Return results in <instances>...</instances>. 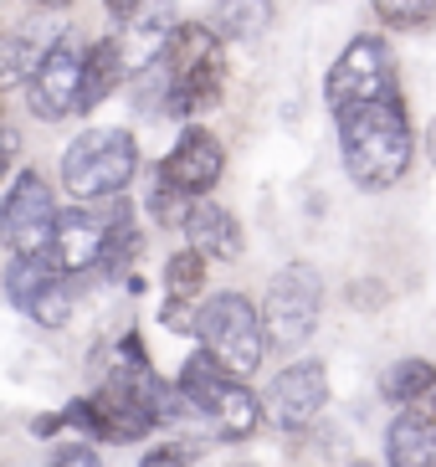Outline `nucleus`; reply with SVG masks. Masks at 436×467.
Returning a JSON list of instances; mask_svg holds the SVG:
<instances>
[{
	"label": "nucleus",
	"mask_w": 436,
	"mask_h": 467,
	"mask_svg": "<svg viewBox=\"0 0 436 467\" xmlns=\"http://www.w3.org/2000/svg\"><path fill=\"white\" fill-rule=\"evenodd\" d=\"M57 431H67V421H62V411H47L31 421V437H57Z\"/></svg>",
	"instance_id": "28"
},
{
	"label": "nucleus",
	"mask_w": 436,
	"mask_h": 467,
	"mask_svg": "<svg viewBox=\"0 0 436 467\" xmlns=\"http://www.w3.org/2000/svg\"><path fill=\"white\" fill-rule=\"evenodd\" d=\"M375 16L390 31H421L436 16V0H375Z\"/></svg>",
	"instance_id": "23"
},
{
	"label": "nucleus",
	"mask_w": 436,
	"mask_h": 467,
	"mask_svg": "<svg viewBox=\"0 0 436 467\" xmlns=\"http://www.w3.org/2000/svg\"><path fill=\"white\" fill-rule=\"evenodd\" d=\"M144 211H150L160 226H170V232H180L185 226V211H191V195L180 191V185H170V180L154 170V180H150V201H144Z\"/></svg>",
	"instance_id": "22"
},
{
	"label": "nucleus",
	"mask_w": 436,
	"mask_h": 467,
	"mask_svg": "<svg viewBox=\"0 0 436 467\" xmlns=\"http://www.w3.org/2000/svg\"><path fill=\"white\" fill-rule=\"evenodd\" d=\"M191 334L201 339V349L216 359L226 375L246 380L257 375V365L267 359V339H262V318L252 308L246 293H211V298L195 308Z\"/></svg>",
	"instance_id": "4"
},
{
	"label": "nucleus",
	"mask_w": 436,
	"mask_h": 467,
	"mask_svg": "<svg viewBox=\"0 0 436 467\" xmlns=\"http://www.w3.org/2000/svg\"><path fill=\"white\" fill-rule=\"evenodd\" d=\"M273 26V0H216L211 31L221 42H257Z\"/></svg>",
	"instance_id": "17"
},
{
	"label": "nucleus",
	"mask_w": 436,
	"mask_h": 467,
	"mask_svg": "<svg viewBox=\"0 0 436 467\" xmlns=\"http://www.w3.org/2000/svg\"><path fill=\"white\" fill-rule=\"evenodd\" d=\"M232 467H252V462H232Z\"/></svg>",
	"instance_id": "34"
},
{
	"label": "nucleus",
	"mask_w": 436,
	"mask_h": 467,
	"mask_svg": "<svg viewBox=\"0 0 436 467\" xmlns=\"http://www.w3.org/2000/svg\"><path fill=\"white\" fill-rule=\"evenodd\" d=\"M334 119H339L344 170H349V180L359 191H390V185L406 180L416 139H410L400 88H390L385 98H369V103H349Z\"/></svg>",
	"instance_id": "1"
},
{
	"label": "nucleus",
	"mask_w": 436,
	"mask_h": 467,
	"mask_svg": "<svg viewBox=\"0 0 436 467\" xmlns=\"http://www.w3.org/2000/svg\"><path fill=\"white\" fill-rule=\"evenodd\" d=\"M57 226V191L41 170H21L0 201V247L5 252H47Z\"/></svg>",
	"instance_id": "7"
},
{
	"label": "nucleus",
	"mask_w": 436,
	"mask_h": 467,
	"mask_svg": "<svg viewBox=\"0 0 436 467\" xmlns=\"http://www.w3.org/2000/svg\"><path fill=\"white\" fill-rule=\"evenodd\" d=\"M180 396L191 400V411L201 416L221 441H246L262 426V396L246 380L226 375L216 359L195 349L185 365H180Z\"/></svg>",
	"instance_id": "2"
},
{
	"label": "nucleus",
	"mask_w": 436,
	"mask_h": 467,
	"mask_svg": "<svg viewBox=\"0 0 436 467\" xmlns=\"http://www.w3.org/2000/svg\"><path fill=\"white\" fill-rule=\"evenodd\" d=\"M160 318H164V324H170V329L191 334V324H195V308H191V303H185V298H170V303H164V308H160Z\"/></svg>",
	"instance_id": "26"
},
{
	"label": "nucleus",
	"mask_w": 436,
	"mask_h": 467,
	"mask_svg": "<svg viewBox=\"0 0 436 467\" xmlns=\"http://www.w3.org/2000/svg\"><path fill=\"white\" fill-rule=\"evenodd\" d=\"M41 5H52V11H67V5H78V0H41Z\"/></svg>",
	"instance_id": "30"
},
{
	"label": "nucleus",
	"mask_w": 436,
	"mask_h": 467,
	"mask_svg": "<svg viewBox=\"0 0 436 467\" xmlns=\"http://www.w3.org/2000/svg\"><path fill=\"white\" fill-rule=\"evenodd\" d=\"M221 93H226V57L205 52L201 62H191L185 72H175V83H170V93H164V113L170 119H195V113L216 109Z\"/></svg>",
	"instance_id": "12"
},
{
	"label": "nucleus",
	"mask_w": 436,
	"mask_h": 467,
	"mask_svg": "<svg viewBox=\"0 0 436 467\" xmlns=\"http://www.w3.org/2000/svg\"><path fill=\"white\" fill-rule=\"evenodd\" d=\"M201 462V441H160L139 457V467H195Z\"/></svg>",
	"instance_id": "24"
},
{
	"label": "nucleus",
	"mask_w": 436,
	"mask_h": 467,
	"mask_svg": "<svg viewBox=\"0 0 436 467\" xmlns=\"http://www.w3.org/2000/svg\"><path fill=\"white\" fill-rule=\"evenodd\" d=\"M205 293V257L195 247L175 252V257L164 262V298H185L195 303Z\"/></svg>",
	"instance_id": "21"
},
{
	"label": "nucleus",
	"mask_w": 436,
	"mask_h": 467,
	"mask_svg": "<svg viewBox=\"0 0 436 467\" xmlns=\"http://www.w3.org/2000/svg\"><path fill=\"white\" fill-rule=\"evenodd\" d=\"M390 88H396V62H390V47H385L380 36H355L324 78V98H328L334 113L349 109V103L385 98Z\"/></svg>",
	"instance_id": "8"
},
{
	"label": "nucleus",
	"mask_w": 436,
	"mask_h": 467,
	"mask_svg": "<svg viewBox=\"0 0 436 467\" xmlns=\"http://www.w3.org/2000/svg\"><path fill=\"white\" fill-rule=\"evenodd\" d=\"M385 457L390 467H436V411L400 406V416L385 431Z\"/></svg>",
	"instance_id": "15"
},
{
	"label": "nucleus",
	"mask_w": 436,
	"mask_h": 467,
	"mask_svg": "<svg viewBox=\"0 0 436 467\" xmlns=\"http://www.w3.org/2000/svg\"><path fill=\"white\" fill-rule=\"evenodd\" d=\"M349 467H365V462H349Z\"/></svg>",
	"instance_id": "35"
},
{
	"label": "nucleus",
	"mask_w": 436,
	"mask_h": 467,
	"mask_svg": "<svg viewBox=\"0 0 436 467\" xmlns=\"http://www.w3.org/2000/svg\"><path fill=\"white\" fill-rule=\"evenodd\" d=\"M78 78H82V42L78 36H57L26 78V109L41 124H62L78 113Z\"/></svg>",
	"instance_id": "9"
},
{
	"label": "nucleus",
	"mask_w": 436,
	"mask_h": 467,
	"mask_svg": "<svg viewBox=\"0 0 436 467\" xmlns=\"http://www.w3.org/2000/svg\"><path fill=\"white\" fill-rule=\"evenodd\" d=\"M139 175V139L129 129H82L62 150V191L72 201L123 195Z\"/></svg>",
	"instance_id": "3"
},
{
	"label": "nucleus",
	"mask_w": 436,
	"mask_h": 467,
	"mask_svg": "<svg viewBox=\"0 0 436 467\" xmlns=\"http://www.w3.org/2000/svg\"><path fill=\"white\" fill-rule=\"evenodd\" d=\"M0 5H21V11H31V5H41V0H0Z\"/></svg>",
	"instance_id": "31"
},
{
	"label": "nucleus",
	"mask_w": 436,
	"mask_h": 467,
	"mask_svg": "<svg viewBox=\"0 0 436 467\" xmlns=\"http://www.w3.org/2000/svg\"><path fill=\"white\" fill-rule=\"evenodd\" d=\"M431 160H436V129H431Z\"/></svg>",
	"instance_id": "32"
},
{
	"label": "nucleus",
	"mask_w": 436,
	"mask_h": 467,
	"mask_svg": "<svg viewBox=\"0 0 436 467\" xmlns=\"http://www.w3.org/2000/svg\"><path fill=\"white\" fill-rule=\"evenodd\" d=\"M160 175L170 180V185H180V191L191 195V201H201V195H211L221 185V175H226V150H221V139L211 134V129H180L175 150L160 160Z\"/></svg>",
	"instance_id": "11"
},
{
	"label": "nucleus",
	"mask_w": 436,
	"mask_h": 467,
	"mask_svg": "<svg viewBox=\"0 0 436 467\" xmlns=\"http://www.w3.org/2000/svg\"><path fill=\"white\" fill-rule=\"evenodd\" d=\"M103 11H109L113 26H123V21H129V16L139 11V0H103Z\"/></svg>",
	"instance_id": "29"
},
{
	"label": "nucleus",
	"mask_w": 436,
	"mask_h": 467,
	"mask_svg": "<svg viewBox=\"0 0 436 467\" xmlns=\"http://www.w3.org/2000/svg\"><path fill=\"white\" fill-rule=\"evenodd\" d=\"M72 314H78V288H72V277H47L41 293L26 303V318L41 324V329H67Z\"/></svg>",
	"instance_id": "19"
},
{
	"label": "nucleus",
	"mask_w": 436,
	"mask_h": 467,
	"mask_svg": "<svg viewBox=\"0 0 436 467\" xmlns=\"http://www.w3.org/2000/svg\"><path fill=\"white\" fill-rule=\"evenodd\" d=\"M134 216L129 195H109V201H72L67 211L57 206V226H52V242L41 257L52 262L57 277H82V273H98L103 262V242L119 221Z\"/></svg>",
	"instance_id": "5"
},
{
	"label": "nucleus",
	"mask_w": 436,
	"mask_h": 467,
	"mask_svg": "<svg viewBox=\"0 0 436 467\" xmlns=\"http://www.w3.org/2000/svg\"><path fill=\"white\" fill-rule=\"evenodd\" d=\"M16 150H21V144H16V129H0V180L11 175V165H16Z\"/></svg>",
	"instance_id": "27"
},
{
	"label": "nucleus",
	"mask_w": 436,
	"mask_h": 467,
	"mask_svg": "<svg viewBox=\"0 0 436 467\" xmlns=\"http://www.w3.org/2000/svg\"><path fill=\"white\" fill-rule=\"evenodd\" d=\"M318 314H324V277L308 262H287L283 273H273L267 283V298H262L257 318H262V339L267 349H303L318 329Z\"/></svg>",
	"instance_id": "6"
},
{
	"label": "nucleus",
	"mask_w": 436,
	"mask_h": 467,
	"mask_svg": "<svg viewBox=\"0 0 436 467\" xmlns=\"http://www.w3.org/2000/svg\"><path fill=\"white\" fill-rule=\"evenodd\" d=\"M380 390H385V400H396V406H416V400H426L436 390V370L426 359H396V365L385 370Z\"/></svg>",
	"instance_id": "20"
},
{
	"label": "nucleus",
	"mask_w": 436,
	"mask_h": 467,
	"mask_svg": "<svg viewBox=\"0 0 436 467\" xmlns=\"http://www.w3.org/2000/svg\"><path fill=\"white\" fill-rule=\"evenodd\" d=\"M180 232H185V242H191L205 262H211V257H216V262H236V257H242V226H236V216L226 206H216L211 195L191 201Z\"/></svg>",
	"instance_id": "14"
},
{
	"label": "nucleus",
	"mask_w": 436,
	"mask_h": 467,
	"mask_svg": "<svg viewBox=\"0 0 436 467\" xmlns=\"http://www.w3.org/2000/svg\"><path fill=\"white\" fill-rule=\"evenodd\" d=\"M328 406V375L318 359H293L262 396V421L277 431H308Z\"/></svg>",
	"instance_id": "10"
},
{
	"label": "nucleus",
	"mask_w": 436,
	"mask_h": 467,
	"mask_svg": "<svg viewBox=\"0 0 436 467\" xmlns=\"http://www.w3.org/2000/svg\"><path fill=\"white\" fill-rule=\"evenodd\" d=\"M47 467H109L93 441H57L47 452Z\"/></svg>",
	"instance_id": "25"
},
{
	"label": "nucleus",
	"mask_w": 436,
	"mask_h": 467,
	"mask_svg": "<svg viewBox=\"0 0 436 467\" xmlns=\"http://www.w3.org/2000/svg\"><path fill=\"white\" fill-rule=\"evenodd\" d=\"M47 277H57L52 273V262L41 257V252H11L5 257V267H0V293H5V303L11 308H21L26 314V303L41 293V283Z\"/></svg>",
	"instance_id": "18"
},
{
	"label": "nucleus",
	"mask_w": 436,
	"mask_h": 467,
	"mask_svg": "<svg viewBox=\"0 0 436 467\" xmlns=\"http://www.w3.org/2000/svg\"><path fill=\"white\" fill-rule=\"evenodd\" d=\"M175 5L170 0H139V11L129 16L119 26V52H123V67L139 72L144 62H154V57L164 52V42H170V31H175Z\"/></svg>",
	"instance_id": "13"
},
{
	"label": "nucleus",
	"mask_w": 436,
	"mask_h": 467,
	"mask_svg": "<svg viewBox=\"0 0 436 467\" xmlns=\"http://www.w3.org/2000/svg\"><path fill=\"white\" fill-rule=\"evenodd\" d=\"M123 78H129V67H123V52L113 36H103V42L82 47V78H78V113H93L103 109L113 93L123 88Z\"/></svg>",
	"instance_id": "16"
},
{
	"label": "nucleus",
	"mask_w": 436,
	"mask_h": 467,
	"mask_svg": "<svg viewBox=\"0 0 436 467\" xmlns=\"http://www.w3.org/2000/svg\"><path fill=\"white\" fill-rule=\"evenodd\" d=\"M0 42H5V21H0Z\"/></svg>",
	"instance_id": "33"
}]
</instances>
